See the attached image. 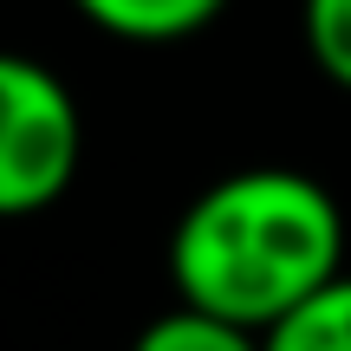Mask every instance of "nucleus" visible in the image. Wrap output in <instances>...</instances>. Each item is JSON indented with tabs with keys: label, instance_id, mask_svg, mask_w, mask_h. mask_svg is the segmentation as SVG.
<instances>
[{
	"label": "nucleus",
	"instance_id": "f257e3e1",
	"mask_svg": "<svg viewBox=\"0 0 351 351\" xmlns=\"http://www.w3.org/2000/svg\"><path fill=\"white\" fill-rule=\"evenodd\" d=\"M345 274V215L306 169H234L208 182L169 234L176 300L267 332L306 293Z\"/></svg>",
	"mask_w": 351,
	"mask_h": 351
},
{
	"label": "nucleus",
	"instance_id": "f03ea898",
	"mask_svg": "<svg viewBox=\"0 0 351 351\" xmlns=\"http://www.w3.org/2000/svg\"><path fill=\"white\" fill-rule=\"evenodd\" d=\"M85 124L52 65L0 52V221L39 215L72 189Z\"/></svg>",
	"mask_w": 351,
	"mask_h": 351
},
{
	"label": "nucleus",
	"instance_id": "20e7f679",
	"mask_svg": "<svg viewBox=\"0 0 351 351\" xmlns=\"http://www.w3.org/2000/svg\"><path fill=\"white\" fill-rule=\"evenodd\" d=\"M261 351H351V274H332L287 319L261 332Z\"/></svg>",
	"mask_w": 351,
	"mask_h": 351
},
{
	"label": "nucleus",
	"instance_id": "423d86ee",
	"mask_svg": "<svg viewBox=\"0 0 351 351\" xmlns=\"http://www.w3.org/2000/svg\"><path fill=\"white\" fill-rule=\"evenodd\" d=\"M306 52L332 85L351 91V0H306Z\"/></svg>",
	"mask_w": 351,
	"mask_h": 351
},
{
	"label": "nucleus",
	"instance_id": "39448f33",
	"mask_svg": "<svg viewBox=\"0 0 351 351\" xmlns=\"http://www.w3.org/2000/svg\"><path fill=\"white\" fill-rule=\"evenodd\" d=\"M130 351H261V332L234 326V319H215V313H195V306H176V313L150 319Z\"/></svg>",
	"mask_w": 351,
	"mask_h": 351
},
{
	"label": "nucleus",
	"instance_id": "7ed1b4c3",
	"mask_svg": "<svg viewBox=\"0 0 351 351\" xmlns=\"http://www.w3.org/2000/svg\"><path fill=\"white\" fill-rule=\"evenodd\" d=\"M98 33L111 39H137V46H169V39H189L202 26H215V13L228 0H72Z\"/></svg>",
	"mask_w": 351,
	"mask_h": 351
}]
</instances>
